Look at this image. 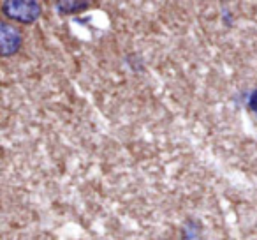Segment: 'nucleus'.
I'll list each match as a JSON object with an SVG mask.
<instances>
[{"instance_id": "2", "label": "nucleus", "mask_w": 257, "mask_h": 240, "mask_svg": "<svg viewBox=\"0 0 257 240\" xmlns=\"http://www.w3.org/2000/svg\"><path fill=\"white\" fill-rule=\"evenodd\" d=\"M23 46V32L16 23L8 20L0 22V57L9 58L16 55Z\"/></svg>"}, {"instance_id": "1", "label": "nucleus", "mask_w": 257, "mask_h": 240, "mask_svg": "<svg viewBox=\"0 0 257 240\" xmlns=\"http://www.w3.org/2000/svg\"><path fill=\"white\" fill-rule=\"evenodd\" d=\"M0 11L11 23L34 25L43 16V4L37 0H2Z\"/></svg>"}, {"instance_id": "3", "label": "nucleus", "mask_w": 257, "mask_h": 240, "mask_svg": "<svg viewBox=\"0 0 257 240\" xmlns=\"http://www.w3.org/2000/svg\"><path fill=\"white\" fill-rule=\"evenodd\" d=\"M53 6L57 8L58 15L74 16V15H79V13L86 11V9L92 6V2H88V0H72V2H64V0H58V2H55Z\"/></svg>"}, {"instance_id": "4", "label": "nucleus", "mask_w": 257, "mask_h": 240, "mask_svg": "<svg viewBox=\"0 0 257 240\" xmlns=\"http://www.w3.org/2000/svg\"><path fill=\"white\" fill-rule=\"evenodd\" d=\"M246 108H248L250 113H253L257 118V89H253L252 92H248V96H246Z\"/></svg>"}]
</instances>
